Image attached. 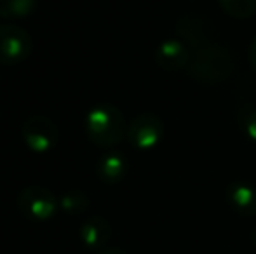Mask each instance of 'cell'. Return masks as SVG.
<instances>
[{
  "label": "cell",
  "instance_id": "1",
  "mask_svg": "<svg viewBox=\"0 0 256 254\" xmlns=\"http://www.w3.org/2000/svg\"><path fill=\"white\" fill-rule=\"evenodd\" d=\"M188 73L202 84H222L236 71V59L222 45H208L197 49L186 66Z\"/></svg>",
  "mask_w": 256,
  "mask_h": 254
},
{
  "label": "cell",
  "instance_id": "2",
  "mask_svg": "<svg viewBox=\"0 0 256 254\" xmlns=\"http://www.w3.org/2000/svg\"><path fill=\"white\" fill-rule=\"evenodd\" d=\"M86 132L94 145L110 148L120 143L126 134V120L114 105H98L86 117Z\"/></svg>",
  "mask_w": 256,
  "mask_h": 254
},
{
  "label": "cell",
  "instance_id": "3",
  "mask_svg": "<svg viewBox=\"0 0 256 254\" xmlns=\"http://www.w3.org/2000/svg\"><path fill=\"white\" fill-rule=\"evenodd\" d=\"M58 206V199L51 190L44 187H28L18 195L20 211L35 221H48L54 216Z\"/></svg>",
  "mask_w": 256,
  "mask_h": 254
},
{
  "label": "cell",
  "instance_id": "4",
  "mask_svg": "<svg viewBox=\"0 0 256 254\" xmlns=\"http://www.w3.org/2000/svg\"><path fill=\"white\" fill-rule=\"evenodd\" d=\"M32 37L16 24H0V64H18L30 56Z\"/></svg>",
  "mask_w": 256,
  "mask_h": 254
},
{
  "label": "cell",
  "instance_id": "5",
  "mask_svg": "<svg viewBox=\"0 0 256 254\" xmlns=\"http://www.w3.org/2000/svg\"><path fill=\"white\" fill-rule=\"evenodd\" d=\"M21 134H23L24 145L35 153H48L54 148L60 138L56 124L44 115H34L24 120Z\"/></svg>",
  "mask_w": 256,
  "mask_h": 254
},
{
  "label": "cell",
  "instance_id": "6",
  "mask_svg": "<svg viewBox=\"0 0 256 254\" xmlns=\"http://www.w3.org/2000/svg\"><path fill=\"white\" fill-rule=\"evenodd\" d=\"M164 136V124L152 113L138 115L128 127V138L134 148L152 150Z\"/></svg>",
  "mask_w": 256,
  "mask_h": 254
},
{
  "label": "cell",
  "instance_id": "7",
  "mask_svg": "<svg viewBox=\"0 0 256 254\" xmlns=\"http://www.w3.org/2000/svg\"><path fill=\"white\" fill-rule=\"evenodd\" d=\"M214 24L204 16H183L176 24V31L182 42L192 45L196 49H202L211 45L214 35Z\"/></svg>",
  "mask_w": 256,
  "mask_h": 254
},
{
  "label": "cell",
  "instance_id": "8",
  "mask_svg": "<svg viewBox=\"0 0 256 254\" xmlns=\"http://www.w3.org/2000/svg\"><path fill=\"white\" fill-rule=\"evenodd\" d=\"M190 52L185 42L176 40V38H169L158 44L157 51H155V61L160 68L171 71H178L188 66L190 63Z\"/></svg>",
  "mask_w": 256,
  "mask_h": 254
},
{
  "label": "cell",
  "instance_id": "9",
  "mask_svg": "<svg viewBox=\"0 0 256 254\" xmlns=\"http://www.w3.org/2000/svg\"><path fill=\"white\" fill-rule=\"evenodd\" d=\"M226 202L240 216H254L256 188L246 181H234L226 187Z\"/></svg>",
  "mask_w": 256,
  "mask_h": 254
},
{
  "label": "cell",
  "instance_id": "10",
  "mask_svg": "<svg viewBox=\"0 0 256 254\" xmlns=\"http://www.w3.org/2000/svg\"><path fill=\"white\" fill-rule=\"evenodd\" d=\"M112 227L104 218L102 216H91L84 221L80 227V239L88 248L100 249L110 241Z\"/></svg>",
  "mask_w": 256,
  "mask_h": 254
},
{
  "label": "cell",
  "instance_id": "11",
  "mask_svg": "<svg viewBox=\"0 0 256 254\" xmlns=\"http://www.w3.org/2000/svg\"><path fill=\"white\" fill-rule=\"evenodd\" d=\"M96 171H98L100 180L104 181V183L114 185V183H118V181L126 176L128 162H126V159L120 155V153L110 152L100 159Z\"/></svg>",
  "mask_w": 256,
  "mask_h": 254
},
{
  "label": "cell",
  "instance_id": "12",
  "mask_svg": "<svg viewBox=\"0 0 256 254\" xmlns=\"http://www.w3.org/2000/svg\"><path fill=\"white\" fill-rule=\"evenodd\" d=\"M37 0H0V17L20 19L34 12Z\"/></svg>",
  "mask_w": 256,
  "mask_h": 254
},
{
  "label": "cell",
  "instance_id": "13",
  "mask_svg": "<svg viewBox=\"0 0 256 254\" xmlns=\"http://www.w3.org/2000/svg\"><path fill=\"white\" fill-rule=\"evenodd\" d=\"M220 7L236 19H248L256 12V0H218Z\"/></svg>",
  "mask_w": 256,
  "mask_h": 254
},
{
  "label": "cell",
  "instance_id": "14",
  "mask_svg": "<svg viewBox=\"0 0 256 254\" xmlns=\"http://www.w3.org/2000/svg\"><path fill=\"white\" fill-rule=\"evenodd\" d=\"M58 202H60V207L64 213H70V214L84 213L89 206V199L82 192H68L64 195H61Z\"/></svg>",
  "mask_w": 256,
  "mask_h": 254
},
{
  "label": "cell",
  "instance_id": "15",
  "mask_svg": "<svg viewBox=\"0 0 256 254\" xmlns=\"http://www.w3.org/2000/svg\"><path fill=\"white\" fill-rule=\"evenodd\" d=\"M239 124H240V129H242L244 134H246L250 139L256 141V108L244 112L242 115H240Z\"/></svg>",
  "mask_w": 256,
  "mask_h": 254
},
{
  "label": "cell",
  "instance_id": "16",
  "mask_svg": "<svg viewBox=\"0 0 256 254\" xmlns=\"http://www.w3.org/2000/svg\"><path fill=\"white\" fill-rule=\"evenodd\" d=\"M250 63H251V68H253L254 73H256V38L250 47Z\"/></svg>",
  "mask_w": 256,
  "mask_h": 254
},
{
  "label": "cell",
  "instance_id": "17",
  "mask_svg": "<svg viewBox=\"0 0 256 254\" xmlns=\"http://www.w3.org/2000/svg\"><path fill=\"white\" fill-rule=\"evenodd\" d=\"M98 254H128V253L118 248H110V249H103V251H100Z\"/></svg>",
  "mask_w": 256,
  "mask_h": 254
}]
</instances>
